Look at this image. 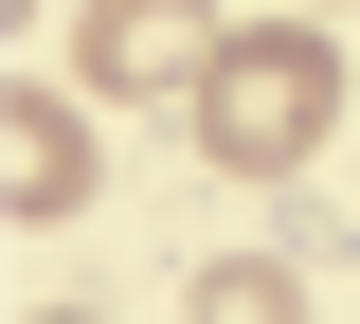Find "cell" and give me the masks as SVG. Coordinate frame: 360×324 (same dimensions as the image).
I'll return each instance as SVG.
<instances>
[{
	"mask_svg": "<svg viewBox=\"0 0 360 324\" xmlns=\"http://www.w3.org/2000/svg\"><path fill=\"white\" fill-rule=\"evenodd\" d=\"M324 18H342V0H324Z\"/></svg>",
	"mask_w": 360,
	"mask_h": 324,
	"instance_id": "obj_6",
	"label": "cell"
},
{
	"mask_svg": "<svg viewBox=\"0 0 360 324\" xmlns=\"http://www.w3.org/2000/svg\"><path fill=\"white\" fill-rule=\"evenodd\" d=\"M18 324H108V306H18Z\"/></svg>",
	"mask_w": 360,
	"mask_h": 324,
	"instance_id": "obj_5",
	"label": "cell"
},
{
	"mask_svg": "<svg viewBox=\"0 0 360 324\" xmlns=\"http://www.w3.org/2000/svg\"><path fill=\"white\" fill-rule=\"evenodd\" d=\"M90 181H108V144H90V91H0V216L37 234V216H90Z\"/></svg>",
	"mask_w": 360,
	"mask_h": 324,
	"instance_id": "obj_3",
	"label": "cell"
},
{
	"mask_svg": "<svg viewBox=\"0 0 360 324\" xmlns=\"http://www.w3.org/2000/svg\"><path fill=\"white\" fill-rule=\"evenodd\" d=\"M307 306H324L307 234H252V252H198V271H180V324H307Z\"/></svg>",
	"mask_w": 360,
	"mask_h": 324,
	"instance_id": "obj_4",
	"label": "cell"
},
{
	"mask_svg": "<svg viewBox=\"0 0 360 324\" xmlns=\"http://www.w3.org/2000/svg\"><path fill=\"white\" fill-rule=\"evenodd\" d=\"M217 37H234L217 0H72V91L90 108H180Z\"/></svg>",
	"mask_w": 360,
	"mask_h": 324,
	"instance_id": "obj_2",
	"label": "cell"
},
{
	"mask_svg": "<svg viewBox=\"0 0 360 324\" xmlns=\"http://www.w3.org/2000/svg\"><path fill=\"white\" fill-rule=\"evenodd\" d=\"M180 127H198L217 181H307L324 144H342V18H234L198 54Z\"/></svg>",
	"mask_w": 360,
	"mask_h": 324,
	"instance_id": "obj_1",
	"label": "cell"
}]
</instances>
